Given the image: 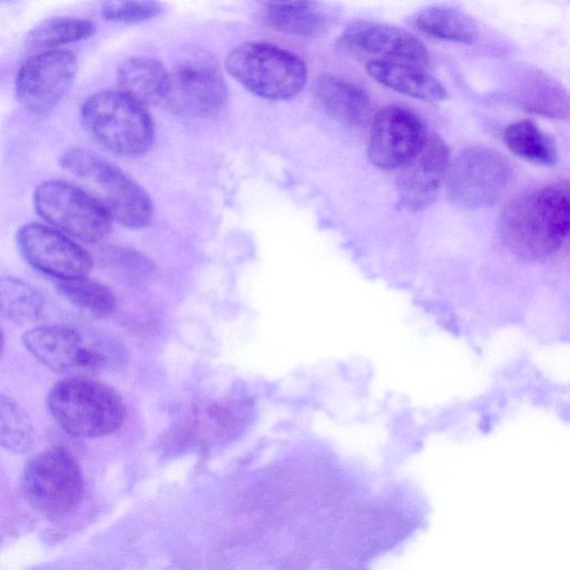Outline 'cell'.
I'll return each mask as SVG.
<instances>
[{"label":"cell","instance_id":"cell-25","mask_svg":"<svg viewBox=\"0 0 570 570\" xmlns=\"http://www.w3.org/2000/svg\"><path fill=\"white\" fill-rule=\"evenodd\" d=\"M33 425L26 410L13 399L0 394V445L12 453L31 450Z\"/></svg>","mask_w":570,"mask_h":570},{"label":"cell","instance_id":"cell-10","mask_svg":"<svg viewBox=\"0 0 570 570\" xmlns=\"http://www.w3.org/2000/svg\"><path fill=\"white\" fill-rule=\"evenodd\" d=\"M77 73V59L69 49H50L30 56L20 66L14 94L35 115L49 114L69 91Z\"/></svg>","mask_w":570,"mask_h":570},{"label":"cell","instance_id":"cell-18","mask_svg":"<svg viewBox=\"0 0 570 570\" xmlns=\"http://www.w3.org/2000/svg\"><path fill=\"white\" fill-rule=\"evenodd\" d=\"M266 23L287 35L317 37L328 24L320 0H259Z\"/></svg>","mask_w":570,"mask_h":570},{"label":"cell","instance_id":"cell-17","mask_svg":"<svg viewBox=\"0 0 570 570\" xmlns=\"http://www.w3.org/2000/svg\"><path fill=\"white\" fill-rule=\"evenodd\" d=\"M314 96L327 115L348 125H360L371 110V99L358 85L325 73L314 82Z\"/></svg>","mask_w":570,"mask_h":570},{"label":"cell","instance_id":"cell-30","mask_svg":"<svg viewBox=\"0 0 570 570\" xmlns=\"http://www.w3.org/2000/svg\"><path fill=\"white\" fill-rule=\"evenodd\" d=\"M12 1H16V0H0V4H2V3H10Z\"/></svg>","mask_w":570,"mask_h":570},{"label":"cell","instance_id":"cell-24","mask_svg":"<svg viewBox=\"0 0 570 570\" xmlns=\"http://www.w3.org/2000/svg\"><path fill=\"white\" fill-rule=\"evenodd\" d=\"M56 288L70 304L95 316H107L116 306L115 296L109 287L86 276L61 279L56 284Z\"/></svg>","mask_w":570,"mask_h":570},{"label":"cell","instance_id":"cell-9","mask_svg":"<svg viewBox=\"0 0 570 570\" xmlns=\"http://www.w3.org/2000/svg\"><path fill=\"white\" fill-rule=\"evenodd\" d=\"M446 174L450 199L460 206L479 208L492 205L503 195L512 171L500 153L471 147L455 157Z\"/></svg>","mask_w":570,"mask_h":570},{"label":"cell","instance_id":"cell-7","mask_svg":"<svg viewBox=\"0 0 570 570\" xmlns=\"http://www.w3.org/2000/svg\"><path fill=\"white\" fill-rule=\"evenodd\" d=\"M227 100V86L215 58L206 51L184 53L169 72L164 107L188 118L218 115Z\"/></svg>","mask_w":570,"mask_h":570},{"label":"cell","instance_id":"cell-20","mask_svg":"<svg viewBox=\"0 0 570 570\" xmlns=\"http://www.w3.org/2000/svg\"><path fill=\"white\" fill-rule=\"evenodd\" d=\"M415 27L423 33L458 43H472L479 31L474 20L466 13L446 6H432L414 17Z\"/></svg>","mask_w":570,"mask_h":570},{"label":"cell","instance_id":"cell-5","mask_svg":"<svg viewBox=\"0 0 570 570\" xmlns=\"http://www.w3.org/2000/svg\"><path fill=\"white\" fill-rule=\"evenodd\" d=\"M225 66L245 89L269 100L295 97L307 79L305 62L297 55L267 42L237 46L228 53Z\"/></svg>","mask_w":570,"mask_h":570},{"label":"cell","instance_id":"cell-1","mask_svg":"<svg viewBox=\"0 0 570 570\" xmlns=\"http://www.w3.org/2000/svg\"><path fill=\"white\" fill-rule=\"evenodd\" d=\"M570 225L568 190L547 186L513 200L501 216V234L513 253L527 261L544 259L566 242Z\"/></svg>","mask_w":570,"mask_h":570},{"label":"cell","instance_id":"cell-4","mask_svg":"<svg viewBox=\"0 0 570 570\" xmlns=\"http://www.w3.org/2000/svg\"><path fill=\"white\" fill-rule=\"evenodd\" d=\"M60 166L89 185L90 193L112 219L130 227L147 226L153 217L148 194L116 165L87 149H70Z\"/></svg>","mask_w":570,"mask_h":570},{"label":"cell","instance_id":"cell-11","mask_svg":"<svg viewBox=\"0 0 570 570\" xmlns=\"http://www.w3.org/2000/svg\"><path fill=\"white\" fill-rule=\"evenodd\" d=\"M429 132L412 110L387 106L379 110L371 127L367 155L382 169H395L409 163L424 146Z\"/></svg>","mask_w":570,"mask_h":570},{"label":"cell","instance_id":"cell-2","mask_svg":"<svg viewBox=\"0 0 570 570\" xmlns=\"http://www.w3.org/2000/svg\"><path fill=\"white\" fill-rule=\"evenodd\" d=\"M47 404L59 426L75 438L111 434L126 415L122 399L112 387L80 376L59 381L49 392Z\"/></svg>","mask_w":570,"mask_h":570},{"label":"cell","instance_id":"cell-14","mask_svg":"<svg viewBox=\"0 0 570 570\" xmlns=\"http://www.w3.org/2000/svg\"><path fill=\"white\" fill-rule=\"evenodd\" d=\"M337 46L344 51L366 53L374 59L409 62L428 67L429 50L409 31L381 22L355 20L343 30Z\"/></svg>","mask_w":570,"mask_h":570},{"label":"cell","instance_id":"cell-28","mask_svg":"<svg viewBox=\"0 0 570 570\" xmlns=\"http://www.w3.org/2000/svg\"><path fill=\"white\" fill-rule=\"evenodd\" d=\"M108 254L109 265L118 274L129 281H139L145 278L151 269V265L148 259L138 252L117 248Z\"/></svg>","mask_w":570,"mask_h":570},{"label":"cell","instance_id":"cell-16","mask_svg":"<svg viewBox=\"0 0 570 570\" xmlns=\"http://www.w3.org/2000/svg\"><path fill=\"white\" fill-rule=\"evenodd\" d=\"M366 71L382 86L415 99L441 101L448 97L443 85L419 65L372 59L366 63Z\"/></svg>","mask_w":570,"mask_h":570},{"label":"cell","instance_id":"cell-29","mask_svg":"<svg viewBox=\"0 0 570 570\" xmlns=\"http://www.w3.org/2000/svg\"><path fill=\"white\" fill-rule=\"evenodd\" d=\"M2 348H3V336H2V333L0 331V355H1Z\"/></svg>","mask_w":570,"mask_h":570},{"label":"cell","instance_id":"cell-15","mask_svg":"<svg viewBox=\"0 0 570 570\" xmlns=\"http://www.w3.org/2000/svg\"><path fill=\"white\" fill-rule=\"evenodd\" d=\"M450 153L445 142L432 134L422 149L402 168L397 179L401 202L407 208H421L434 197L446 175Z\"/></svg>","mask_w":570,"mask_h":570},{"label":"cell","instance_id":"cell-6","mask_svg":"<svg viewBox=\"0 0 570 570\" xmlns=\"http://www.w3.org/2000/svg\"><path fill=\"white\" fill-rule=\"evenodd\" d=\"M26 500L52 518L70 513L83 494V478L75 458L65 449L51 448L29 460L21 474Z\"/></svg>","mask_w":570,"mask_h":570},{"label":"cell","instance_id":"cell-3","mask_svg":"<svg viewBox=\"0 0 570 570\" xmlns=\"http://www.w3.org/2000/svg\"><path fill=\"white\" fill-rule=\"evenodd\" d=\"M87 132L108 150L127 157L145 154L154 141V125L146 107L120 90L88 97L80 109Z\"/></svg>","mask_w":570,"mask_h":570},{"label":"cell","instance_id":"cell-23","mask_svg":"<svg viewBox=\"0 0 570 570\" xmlns=\"http://www.w3.org/2000/svg\"><path fill=\"white\" fill-rule=\"evenodd\" d=\"M504 141L518 157L538 165H552L556 161V148L535 124L519 120L504 130Z\"/></svg>","mask_w":570,"mask_h":570},{"label":"cell","instance_id":"cell-21","mask_svg":"<svg viewBox=\"0 0 570 570\" xmlns=\"http://www.w3.org/2000/svg\"><path fill=\"white\" fill-rule=\"evenodd\" d=\"M95 31V23L88 19L55 16L41 21L27 33L24 47L31 51L58 49L88 39Z\"/></svg>","mask_w":570,"mask_h":570},{"label":"cell","instance_id":"cell-27","mask_svg":"<svg viewBox=\"0 0 570 570\" xmlns=\"http://www.w3.org/2000/svg\"><path fill=\"white\" fill-rule=\"evenodd\" d=\"M522 99L524 106L532 111L551 117H566L568 115L566 96L549 80L540 79L537 83H531L525 98Z\"/></svg>","mask_w":570,"mask_h":570},{"label":"cell","instance_id":"cell-12","mask_svg":"<svg viewBox=\"0 0 570 570\" xmlns=\"http://www.w3.org/2000/svg\"><path fill=\"white\" fill-rule=\"evenodd\" d=\"M17 242L32 267L59 281L83 277L91 268L92 259L85 248L41 224L23 225L17 234Z\"/></svg>","mask_w":570,"mask_h":570},{"label":"cell","instance_id":"cell-26","mask_svg":"<svg viewBox=\"0 0 570 570\" xmlns=\"http://www.w3.org/2000/svg\"><path fill=\"white\" fill-rule=\"evenodd\" d=\"M161 12L157 0H102L101 16L115 23H138L150 20Z\"/></svg>","mask_w":570,"mask_h":570},{"label":"cell","instance_id":"cell-22","mask_svg":"<svg viewBox=\"0 0 570 570\" xmlns=\"http://www.w3.org/2000/svg\"><path fill=\"white\" fill-rule=\"evenodd\" d=\"M43 311V297L29 283L12 276L0 277V314L14 323L36 321Z\"/></svg>","mask_w":570,"mask_h":570},{"label":"cell","instance_id":"cell-8","mask_svg":"<svg viewBox=\"0 0 570 570\" xmlns=\"http://www.w3.org/2000/svg\"><path fill=\"white\" fill-rule=\"evenodd\" d=\"M37 213L49 224L86 243L104 239L112 218L87 190L63 180H47L35 191Z\"/></svg>","mask_w":570,"mask_h":570},{"label":"cell","instance_id":"cell-19","mask_svg":"<svg viewBox=\"0 0 570 570\" xmlns=\"http://www.w3.org/2000/svg\"><path fill=\"white\" fill-rule=\"evenodd\" d=\"M168 83L169 71L160 61L149 57L129 58L117 71L118 90L145 107L163 106Z\"/></svg>","mask_w":570,"mask_h":570},{"label":"cell","instance_id":"cell-13","mask_svg":"<svg viewBox=\"0 0 570 570\" xmlns=\"http://www.w3.org/2000/svg\"><path fill=\"white\" fill-rule=\"evenodd\" d=\"M22 341L41 364L57 373L94 371L107 364V356L69 326L35 327L23 334Z\"/></svg>","mask_w":570,"mask_h":570}]
</instances>
